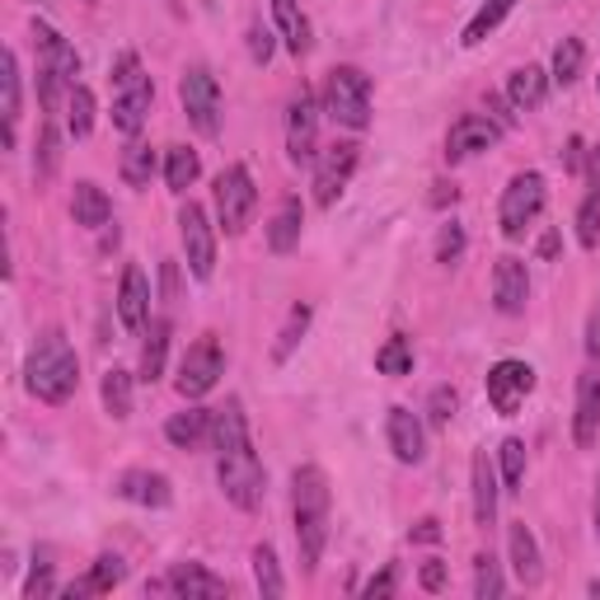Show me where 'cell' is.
Masks as SVG:
<instances>
[{
  "label": "cell",
  "instance_id": "52",
  "mask_svg": "<svg viewBox=\"0 0 600 600\" xmlns=\"http://www.w3.org/2000/svg\"><path fill=\"white\" fill-rule=\"evenodd\" d=\"M587 357H591V362H600V309L587 319Z\"/></svg>",
  "mask_w": 600,
  "mask_h": 600
},
{
  "label": "cell",
  "instance_id": "41",
  "mask_svg": "<svg viewBox=\"0 0 600 600\" xmlns=\"http://www.w3.org/2000/svg\"><path fill=\"white\" fill-rule=\"evenodd\" d=\"M305 328H309V305H292V315H286L282 333H277V347H273V357L286 362L296 352V343L305 338Z\"/></svg>",
  "mask_w": 600,
  "mask_h": 600
},
{
  "label": "cell",
  "instance_id": "11",
  "mask_svg": "<svg viewBox=\"0 0 600 600\" xmlns=\"http://www.w3.org/2000/svg\"><path fill=\"white\" fill-rule=\"evenodd\" d=\"M362 160V146L357 141H333L324 155H319V165H315V203L319 207H333L343 197L347 179H352V169H357Z\"/></svg>",
  "mask_w": 600,
  "mask_h": 600
},
{
  "label": "cell",
  "instance_id": "57",
  "mask_svg": "<svg viewBox=\"0 0 600 600\" xmlns=\"http://www.w3.org/2000/svg\"><path fill=\"white\" fill-rule=\"evenodd\" d=\"M596 535H600V479H596Z\"/></svg>",
  "mask_w": 600,
  "mask_h": 600
},
{
  "label": "cell",
  "instance_id": "27",
  "mask_svg": "<svg viewBox=\"0 0 600 600\" xmlns=\"http://www.w3.org/2000/svg\"><path fill=\"white\" fill-rule=\"evenodd\" d=\"M470 474H474V521L488 530V525L498 521V474H493V464H488L483 451L474 455Z\"/></svg>",
  "mask_w": 600,
  "mask_h": 600
},
{
  "label": "cell",
  "instance_id": "12",
  "mask_svg": "<svg viewBox=\"0 0 600 600\" xmlns=\"http://www.w3.org/2000/svg\"><path fill=\"white\" fill-rule=\"evenodd\" d=\"M530 390H535V371L517 357H506L488 371V404H493V413H502V417H517V409L525 404Z\"/></svg>",
  "mask_w": 600,
  "mask_h": 600
},
{
  "label": "cell",
  "instance_id": "9",
  "mask_svg": "<svg viewBox=\"0 0 600 600\" xmlns=\"http://www.w3.org/2000/svg\"><path fill=\"white\" fill-rule=\"evenodd\" d=\"M226 375V352H220V343L212 338H197L188 352H184V362H179V394L184 399H203L216 390V381Z\"/></svg>",
  "mask_w": 600,
  "mask_h": 600
},
{
  "label": "cell",
  "instance_id": "40",
  "mask_svg": "<svg viewBox=\"0 0 600 600\" xmlns=\"http://www.w3.org/2000/svg\"><path fill=\"white\" fill-rule=\"evenodd\" d=\"M254 582H258V591H263V596H282V591H286L273 544H258V549H254Z\"/></svg>",
  "mask_w": 600,
  "mask_h": 600
},
{
  "label": "cell",
  "instance_id": "8",
  "mask_svg": "<svg viewBox=\"0 0 600 600\" xmlns=\"http://www.w3.org/2000/svg\"><path fill=\"white\" fill-rule=\"evenodd\" d=\"M179 104H184L188 122L203 131V137H216V131H220V85H216V76L207 71V66H188V71H184Z\"/></svg>",
  "mask_w": 600,
  "mask_h": 600
},
{
  "label": "cell",
  "instance_id": "36",
  "mask_svg": "<svg viewBox=\"0 0 600 600\" xmlns=\"http://www.w3.org/2000/svg\"><path fill=\"white\" fill-rule=\"evenodd\" d=\"M375 371L381 375H413V343L404 338V333H394V338L381 343V352H375Z\"/></svg>",
  "mask_w": 600,
  "mask_h": 600
},
{
  "label": "cell",
  "instance_id": "22",
  "mask_svg": "<svg viewBox=\"0 0 600 600\" xmlns=\"http://www.w3.org/2000/svg\"><path fill=\"white\" fill-rule=\"evenodd\" d=\"M506 549H511V568H517L521 587H540L544 563H540V544H535V535H530L525 521H511L506 525Z\"/></svg>",
  "mask_w": 600,
  "mask_h": 600
},
{
  "label": "cell",
  "instance_id": "26",
  "mask_svg": "<svg viewBox=\"0 0 600 600\" xmlns=\"http://www.w3.org/2000/svg\"><path fill=\"white\" fill-rule=\"evenodd\" d=\"M0 118H6V150H10L19 127V57L10 48L0 52Z\"/></svg>",
  "mask_w": 600,
  "mask_h": 600
},
{
  "label": "cell",
  "instance_id": "50",
  "mask_svg": "<svg viewBox=\"0 0 600 600\" xmlns=\"http://www.w3.org/2000/svg\"><path fill=\"white\" fill-rule=\"evenodd\" d=\"M417 582H422V591H441L446 587V563H422V572H417Z\"/></svg>",
  "mask_w": 600,
  "mask_h": 600
},
{
  "label": "cell",
  "instance_id": "43",
  "mask_svg": "<svg viewBox=\"0 0 600 600\" xmlns=\"http://www.w3.org/2000/svg\"><path fill=\"white\" fill-rule=\"evenodd\" d=\"M498 455H502V483H506V493H517V488L525 483V441L506 436Z\"/></svg>",
  "mask_w": 600,
  "mask_h": 600
},
{
  "label": "cell",
  "instance_id": "39",
  "mask_svg": "<svg viewBox=\"0 0 600 600\" xmlns=\"http://www.w3.org/2000/svg\"><path fill=\"white\" fill-rule=\"evenodd\" d=\"M57 160H61V131H57L52 122H42V131H38V155H33L38 184H42V179H52V174H57Z\"/></svg>",
  "mask_w": 600,
  "mask_h": 600
},
{
  "label": "cell",
  "instance_id": "16",
  "mask_svg": "<svg viewBox=\"0 0 600 600\" xmlns=\"http://www.w3.org/2000/svg\"><path fill=\"white\" fill-rule=\"evenodd\" d=\"M118 319L127 333H146L150 324V282L137 263L122 268V282H118Z\"/></svg>",
  "mask_w": 600,
  "mask_h": 600
},
{
  "label": "cell",
  "instance_id": "51",
  "mask_svg": "<svg viewBox=\"0 0 600 600\" xmlns=\"http://www.w3.org/2000/svg\"><path fill=\"white\" fill-rule=\"evenodd\" d=\"M413 540H417V544H436V540H441V521H436V517H422V521L413 525Z\"/></svg>",
  "mask_w": 600,
  "mask_h": 600
},
{
  "label": "cell",
  "instance_id": "23",
  "mask_svg": "<svg viewBox=\"0 0 600 600\" xmlns=\"http://www.w3.org/2000/svg\"><path fill=\"white\" fill-rule=\"evenodd\" d=\"M71 216H76V226H85V230H104L108 220H114V203H108V193L99 184L80 179L71 188Z\"/></svg>",
  "mask_w": 600,
  "mask_h": 600
},
{
  "label": "cell",
  "instance_id": "42",
  "mask_svg": "<svg viewBox=\"0 0 600 600\" xmlns=\"http://www.w3.org/2000/svg\"><path fill=\"white\" fill-rule=\"evenodd\" d=\"M502 591H506V582H502L498 559H493V553H479V559H474V596L479 600H498Z\"/></svg>",
  "mask_w": 600,
  "mask_h": 600
},
{
  "label": "cell",
  "instance_id": "48",
  "mask_svg": "<svg viewBox=\"0 0 600 600\" xmlns=\"http://www.w3.org/2000/svg\"><path fill=\"white\" fill-rule=\"evenodd\" d=\"M394 587H399V568L385 563L381 577H371V582H366V600H385V596H394Z\"/></svg>",
  "mask_w": 600,
  "mask_h": 600
},
{
  "label": "cell",
  "instance_id": "15",
  "mask_svg": "<svg viewBox=\"0 0 600 600\" xmlns=\"http://www.w3.org/2000/svg\"><path fill=\"white\" fill-rule=\"evenodd\" d=\"M498 137H502V127H498L493 118H483V114H464V118H455V122H451V131H446V160H451V165L470 160V155L488 150Z\"/></svg>",
  "mask_w": 600,
  "mask_h": 600
},
{
  "label": "cell",
  "instance_id": "6",
  "mask_svg": "<svg viewBox=\"0 0 600 600\" xmlns=\"http://www.w3.org/2000/svg\"><path fill=\"white\" fill-rule=\"evenodd\" d=\"M258 207V188H254V174L244 165H226L216 174V220L226 235H244V226L254 220Z\"/></svg>",
  "mask_w": 600,
  "mask_h": 600
},
{
  "label": "cell",
  "instance_id": "19",
  "mask_svg": "<svg viewBox=\"0 0 600 600\" xmlns=\"http://www.w3.org/2000/svg\"><path fill=\"white\" fill-rule=\"evenodd\" d=\"M600 436V375H582L577 381V413H572V441L582 451L596 446Z\"/></svg>",
  "mask_w": 600,
  "mask_h": 600
},
{
  "label": "cell",
  "instance_id": "5",
  "mask_svg": "<svg viewBox=\"0 0 600 600\" xmlns=\"http://www.w3.org/2000/svg\"><path fill=\"white\" fill-rule=\"evenodd\" d=\"M324 114L338 127H352V131L371 127V76L362 71V66H333L328 71Z\"/></svg>",
  "mask_w": 600,
  "mask_h": 600
},
{
  "label": "cell",
  "instance_id": "46",
  "mask_svg": "<svg viewBox=\"0 0 600 600\" xmlns=\"http://www.w3.org/2000/svg\"><path fill=\"white\" fill-rule=\"evenodd\" d=\"M460 254H464V230L451 220V226H441V235H436V263L451 268V263H460Z\"/></svg>",
  "mask_w": 600,
  "mask_h": 600
},
{
  "label": "cell",
  "instance_id": "30",
  "mask_svg": "<svg viewBox=\"0 0 600 600\" xmlns=\"http://www.w3.org/2000/svg\"><path fill=\"white\" fill-rule=\"evenodd\" d=\"M169 362V319H150L146 324V347H141V381L155 385L165 375Z\"/></svg>",
  "mask_w": 600,
  "mask_h": 600
},
{
  "label": "cell",
  "instance_id": "56",
  "mask_svg": "<svg viewBox=\"0 0 600 600\" xmlns=\"http://www.w3.org/2000/svg\"><path fill=\"white\" fill-rule=\"evenodd\" d=\"M591 184H596V188H600V141H596V146H591Z\"/></svg>",
  "mask_w": 600,
  "mask_h": 600
},
{
  "label": "cell",
  "instance_id": "28",
  "mask_svg": "<svg viewBox=\"0 0 600 600\" xmlns=\"http://www.w3.org/2000/svg\"><path fill=\"white\" fill-rule=\"evenodd\" d=\"M127 577V563L118 559V553H104V559H95V568L80 577V582H71L61 596H104V591H114L118 582Z\"/></svg>",
  "mask_w": 600,
  "mask_h": 600
},
{
  "label": "cell",
  "instance_id": "33",
  "mask_svg": "<svg viewBox=\"0 0 600 600\" xmlns=\"http://www.w3.org/2000/svg\"><path fill=\"white\" fill-rule=\"evenodd\" d=\"M511 10H517V0H483V6H479V14L470 19V24H464L460 42H464V48H479V42H483L488 33H493V29L502 24V19H506Z\"/></svg>",
  "mask_w": 600,
  "mask_h": 600
},
{
  "label": "cell",
  "instance_id": "44",
  "mask_svg": "<svg viewBox=\"0 0 600 600\" xmlns=\"http://www.w3.org/2000/svg\"><path fill=\"white\" fill-rule=\"evenodd\" d=\"M577 239H582V249H596L600 244V188L582 203V212H577Z\"/></svg>",
  "mask_w": 600,
  "mask_h": 600
},
{
  "label": "cell",
  "instance_id": "47",
  "mask_svg": "<svg viewBox=\"0 0 600 600\" xmlns=\"http://www.w3.org/2000/svg\"><path fill=\"white\" fill-rule=\"evenodd\" d=\"M24 596H29V600H38V596H57V582H52V563H48V553H42V563H33Z\"/></svg>",
  "mask_w": 600,
  "mask_h": 600
},
{
  "label": "cell",
  "instance_id": "7",
  "mask_svg": "<svg viewBox=\"0 0 600 600\" xmlns=\"http://www.w3.org/2000/svg\"><path fill=\"white\" fill-rule=\"evenodd\" d=\"M544 212V174L525 169L517 174L506 188H502V207H498V226L506 239H521L530 226H535V216Z\"/></svg>",
  "mask_w": 600,
  "mask_h": 600
},
{
  "label": "cell",
  "instance_id": "49",
  "mask_svg": "<svg viewBox=\"0 0 600 600\" xmlns=\"http://www.w3.org/2000/svg\"><path fill=\"white\" fill-rule=\"evenodd\" d=\"M249 57H254V61H268V57H273V33L263 29V24L249 29Z\"/></svg>",
  "mask_w": 600,
  "mask_h": 600
},
{
  "label": "cell",
  "instance_id": "34",
  "mask_svg": "<svg viewBox=\"0 0 600 600\" xmlns=\"http://www.w3.org/2000/svg\"><path fill=\"white\" fill-rule=\"evenodd\" d=\"M99 394H104V413L114 417V422H127V417H131V371L114 366V371L104 375Z\"/></svg>",
  "mask_w": 600,
  "mask_h": 600
},
{
  "label": "cell",
  "instance_id": "14",
  "mask_svg": "<svg viewBox=\"0 0 600 600\" xmlns=\"http://www.w3.org/2000/svg\"><path fill=\"white\" fill-rule=\"evenodd\" d=\"M33 38H38V71H48V76H57L61 85H66V90H76V76H80V57H76V48H71V42H66L52 24H42V19H38V24H33Z\"/></svg>",
  "mask_w": 600,
  "mask_h": 600
},
{
  "label": "cell",
  "instance_id": "37",
  "mask_svg": "<svg viewBox=\"0 0 600 600\" xmlns=\"http://www.w3.org/2000/svg\"><path fill=\"white\" fill-rule=\"evenodd\" d=\"M66 127H71V137H90L95 127V95L76 85L71 95H66Z\"/></svg>",
  "mask_w": 600,
  "mask_h": 600
},
{
  "label": "cell",
  "instance_id": "55",
  "mask_svg": "<svg viewBox=\"0 0 600 600\" xmlns=\"http://www.w3.org/2000/svg\"><path fill=\"white\" fill-rule=\"evenodd\" d=\"M432 203H436V207H446V203H455V184H436V193H432Z\"/></svg>",
  "mask_w": 600,
  "mask_h": 600
},
{
  "label": "cell",
  "instance_id": "13",
  "mask_svg": "<svg viewBox=\"0 0 600 600\" xmlns=\"http://www.w3.org/2000/svg\"><path fill=\"white\" fill-rule=\"evenodd\" d=\"M315 141H319V104L301 85L296 99H292V114H286V155H292V165L315 160V155H319Z\"/></svg>",
  "mask_w": 600,
  "mask_h": 600
},
{
  "label": "cell",
  "instance_id": "3",
  "mask_svg": "<svg viewBox=\"0 0 600 600\" xmlns=\"http://www.w3.org/2000/svg\"><path fill=\"white\" fill-rule=\"evenodd\" d=\"M292 517H296V549L301 568L315 572L328 544V479L319 464H301L292 479Z\"/></svg>",
  "mask_w": 600,
  "mask_h": 600
},
{
  "label": "cell",
  "instance_id": "2",
  "mask_svg": "<svg viewBox=\"0 0 600 600\" xmlns=\"http://www.w3.org/2000/svg\"><path fill=\"white\" fill-rule=\"evenodd\" d=\"M24 385L33 399L42 404H66L80 385V357L71 338L61 328H42L33 347H29V362H24Z\"/></svg>",
  "mask_w": 600,
  "mask_h": 600
},
{
  "label": "cell",
  "instance_id": "53",
  "mask_svg": "<svg viewBox=\"0 0 600 600\" xmlns=\"http://www.w3.org/2000/svg\"><path fill=\"white\" fill-rule=\"evenodd\" d=\"M582 155H587V150H582V137H568V150H563V165H568V169H582Z\"/></svg>",
  "mask_w": 600,
  "mask_h": 600
},
{
  "label": "cell",
  "instance_id": "17",
  "mask_svg": "<svg viewBox=\"0 0 600 600\" xmlns=\"http://www.w3.org/2000/svg\"><path fill=\"white\" fill-rule=\"evenodd\" d=\"M530 301V277H525V263L521 258H498L493 268V305L502 309V315H521Z\"/></svg>",
  "mask_w": 600,
  "mask_h": 600
},
{
  "label": "cell",
  "instance_id": "10",
  "mask_svg": "<svg viewBox=\"0 0 600 600\" xmlns=\"http://www.w3.org/2000/svg\"><path fill=\"white\" fill-rule=\"evenodd\" d=\"M179 239H184V258H188V273L197 282H207L216 273V230L207 212L197 203H184L179 207Z\"/></svg>",
  "mask_w": 600,
  "mask_h": 600
},
{
  "label": "cell",
  "instance_id": "20",
  "mask_svg": "<svg viewBox=\"0 0 600 600\" xmlns=\"http://www.w3.org/2000/svg\"><path fill=\"white\" fill-rule=\"evenodd\" d=\"M118 498L160 511V506L174 502V488H169V479L160 470H127V474H118Z\"/></svg>",
  "mask_w": 600,
  "mask_h": 600
},
{
  "label": "cell",
  "instance_id": "32",
  "mask_svg": "<svg viewBox=\"0 0 600 600\" xmlns=\"http://www.w3.org/2000/svg\"><path fill=\"white\" fill-rule=\"evenodd\" d=\"M273 19H277L282 42L292 48V57H305V48H309V24H305V14H301L296 0H273Z\"/></svg>",
  "mask_w": 600,
  "mask_h": 600
},
{
  "label": "cell",
  "instance_id": "21",
  "mask_svg": "<svg viewBox=\"0 0 600 600\" xmlns=\"http://www.w3.org/2000/svg\"><path fill=\"white\" fill-rule=\"evenodd\" d=\"M165 587L174 591V596H188V600H197V596H226L230 591V582L226 577H216L212 568H203V563H174L169 568V577H165Z\"/></svg>",
  "mask_w": 600,
  "mask_h": 600
},
{
  "label": "cell",
  "instance_id": "24",
  "mask_svg": "<svg viewBox=\"0 0 600 600\" xmlns=\"http://www.w3.org/2000/svg\"><path fill=\"white\" fill-rule=\"evenodd\" d=\"M549 95V76L540 71V66H517V71L506 76V99L517 114H535V108L544 104Z\"/></svg>",
  "mask_w": 600,
  "mask_h": 600
},
{
  "label": "cell",
  "instance_id": "25",
  "mask_svg": "<svg viewBox=\"0 0 600 600\" xmlns=\"http://www.w3.org/2000/svg\"><path fill=\"white\" fill-rule=\"evenodd\" d=\"M301 226H305L301 197H282V207H277L273 226H268V249H273V254H292L296 244H301Z\"/></svg>",
  "mask_w": 600,
  "mask_h": 600
},
{
  "label": "cell",
  "instance_id": "35",
  "mask_svg": "<svg viewBox=\"0 0 600 600\" xmlns=\"http://www.w3.org/2000/svg\"><path fill=\"white\" fill-rule=\"evenodd\" d=\"M118 174H122V184L146 188V184H150V174H155V150H150L146 141L131 137V146L122 150V160H118Z\"/></svg>",
  "mask_w": 600,
  "mask_h": 600
},
{
  "label": "cell",
  "instance_id": "45",
  "mask_svg": "<svg viewBox=\"0 0 600 600\" xmlns=\"http://www.w3.org/2000/svg\"><path fill=\"white\" fill-rule=\"evenodd\" d=\"M455 409H460V394L451 385H436L432 399H427V422L432 427H446V422L455 417Z\"/></svg>",
  "mask_w": 600,
  "mask_h": 600
},
{
  "label": "cell",
  "instance_id": "29",
  "mask_svg": "<svg viewBox=\"0 0 600 600\" xmlns=\"http://www.w3.org/2000/svg\"><path fill=\"white\" fill-rule=\"evenodd\" d=\"M207 432H212V413H207V409L174 413V417L165 422V436H169L179 451H197V446H203V441H207Z\"/></svg>",
  "mask_w": 600,
  "mask_h": 600
},
{
  "label": "cell",
  "instance_id": "54",
  "mask_svg": "<svg viewBox=\"0 0 600 600\" xmlns=\"http://www.w3.org/2000/svg\"><path fill=\"white\" fill-rule=\"evenodd\" d=\"M553 254H559V235L544 230V235H540V258H553Z\"/></svg>",
  "mask_w": 600,
  "mask_h": 600
},
{
  "label": "cell",
  "instance_id": "1",
  "mask_svg": "<svg viewBox=\"0 0 600 600\" xmlns=\"http://www.w3.org/2000/svg\"><path fill=\"white\" fill-rule=\"evenodd\" d=\"M212 451H216L220 493H226L239 511H258L263 493H268V474H263V460L254 455L249 417H244L239 399H230L226 409L212 413Z\"/></svg>",
  "mask_w": 600,
  "mask_h": 600
},
{
  "label": "cell",
  "instance_id": "4",
  "mask_svg": "<svg viewBox=\"0 0 600 600\" xmlns=\"http://www.w3.org/2000/svg\"><path fill=\"white\" fill-rule=\"evenodd\" d=\"M108 85H114V127L122 131V137H137V131L146 127L150 104H155V85L141 71L137 52H122L114 61V76H108Z\"/></svg>",
  "mask_w": 600,
  "mask_h": 600
},
{
  "label": "cell",
  "instance_id": "18",
  "mask_svg": "<svg viewBox=\"0 0 600 600\" xmlns=\"http://www.w3.org/2000/svg\"><path fill=\"white\" fill-rule=\"evenodd\" d=\"M385 436H390V451H394L399 464H422V455H427V441H422V422H417L409 409H390Z\"/></svg>",
  "mask_w": 600,
  "mask_h": 600
},
{
  "label": "cell",
  "instance_id": "38",
  "mask_svg": "<svg viewBox=\"0 0 600 600\" xmlns=\"http://www.w3.org/2000/svg\"><path fill=\"white\" fill-rule=\"evenodd\" d=\"M582 61H587L582 38H563L559 48H553V80H559V85H572L577 76H582Z\"/></svg>",
  "mask_w": 600,
  "mask_h": 600
},
{
  "label": "cell",
  "instance_id": "31",
  "mask_svg": "<svg viewBox=\"0 0 600 600\" xmlns=\"http://www.w3.org/2000/svg\"><path fill=\"white\" fill-rule=\"evenodd\" d=\"M197 174H203V160H197L193 146H169L165 150V184H169V193H188L197 184Z\"/></svg>",
  "mask_w": 600,
  "mask_h": 600
}]
</instances>
